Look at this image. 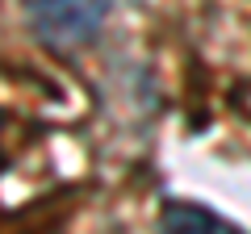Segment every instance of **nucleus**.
I'll return each instance as SVG.
<instances>
[{
  "label": "nucleus",
  "instance_id": "nucleus-1",
  "mask_svg": "<svg viewBox=\"0 0 251 234\" xmlns=\"http://www.w3.org/2000/svg\"><path fill=\"white\" fill-rule=\"evenodd\" d=\"M109 0H29V25L46 46H80L105 25Z\"/></svg>",
  "mask_w": 251,
  "mask_h": 234
},
{
  "label": "nucleus",
  "instance_id": "nucleus-2",
  "mask_svg": "<svg viewBox=\"0 0 251 234\" xmlns=\"http://www.w3.org/2000/svg\"><path fill=\"white\" fill-rule=\"evenodd\" d=\"M159 234H239L230 222H222L218 213L197 205H172L163 213V230Z\"/></svg>",
  "mask_w": 251,
  "mask_h": 234
}]
</instances>
